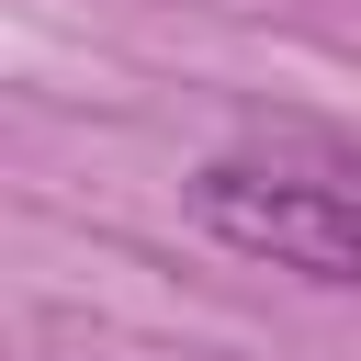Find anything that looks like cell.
I'll return each instance as SVG.
<instances>
[{
	"mask_svg": "<svg viewBox=\"0 0 361 361\" xmlns=\"http://www.w3.org/2000/svg\"><path fill=\"white\" fill-rule=\"evenodd\" d=\"M192 226L226 237L237 259L361 293V192H338V180H305L282 158H203L192 169Z\"/></svg>",
	"mask_w": 361,
	"mask_h": 361,
	"instance_id": "obj_1",
	"label": "cell"
}]
</instances>
